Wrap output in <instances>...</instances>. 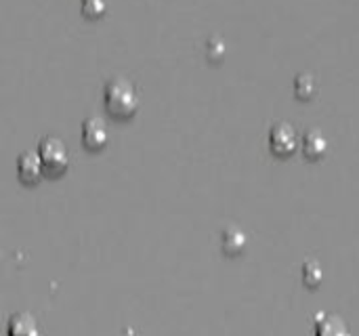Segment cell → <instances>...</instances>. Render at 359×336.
<instances>
[{
    "label": "cell",
    "mask_w": 359,
    "mask_h": 336,
    "mask_svg": "<svg viewBox=\"0 0 359 336\" xmlns=\"http://www.w3.org/2000/svg\"><path fill=\"white\" fill-rule=\"evenodd\" d=\"M322 280H324V271H322L320 263L313 261V259L305 261V265H303V282H305L307 286L316 288V286L322 284Z\"/></svg>",
    "instance_id": "12"
},
{
    "label": "cell",
    "mask_w": 359,
    "mask_h": 336,
    "mask_svg": "<svg viewBox=\"0 0 359 336\" xmlns=\"http://www.w3.org/2000/svg\"><path fill=\"white\" fill-rule=\"evenodd\" d=\"M109 141V130L107 124L99 116H90L82 124V143L90 152H99L107 145Z\"/></svg>",
    "instance_id": "4"
},
{
    "label": "cell",
    "mask_w": 359,
    "mask_h": 336,
    "mask_svg": "<svg viewBox=\"0 0 359 336\" xmlns=\"http://www.w3.org/2000/svg\"><path fill=\"white\" fill-rule=\"evenodd\" d=\"M38 156L44 166V175L48 177H59L67 170L69 166V154L67 147L61 139L57 137H44L38 145Z\"/></svg>",
    "instance_id": "2"
},
{
    "label": "cell",
    "mask_w": 359,
    "mask_h": 336,
    "mask_svg": "<svg viewBox=\"0 0 359 336\" xmlns=\"http://www.w3.org/2000/svg\"><path fill=\"white\" fill-rule=\"evenodd\" d=\"M6 336H40L38 322L29 314H15L6 324Z\"/></svg>",
    "instance_id": "9"
},
{
    "label": "cell",
    "mask_w": 359,
    "mask_h": 336,
    "mask_svg": "<svg viewBox=\"0 0 359 336\" xmlns=\"http://www.w3.org/2000/svg\"><path fill=\"white\" fill-rule=\"evenodd\" d=\"M316 336H351V332L341 318L322 311L316 318Z\"/></svg>",
    "instance_id": "8"
},
{
    "label": "cell",
    "mask_w": 359,
    "mask_h": 336,
    "mask_svg": "<svg viewBox=\"0 0 359 336\" xmlns=\"http://www.w3.org/2000/svg\"><path fill=\"white\" fill-rule=\"evenodd\" d=\"M103 105H105L107 114L118 120L133 118L139 109L137 86L124 76L109 78L103 86Z\"/></svg>",
    "instance_id": "1"
},
{
    "label": "cell",
    "mask_w": 359,
    "mask_h": 336,
    "mask_svg": "<svg viewBox=\"0 0 359 336\" xmlns=\"http://www.w3.org/2000/svg\"><path fill=\"white\" fill-rule=\"evenodd\" d=\"M17 175L19 179L25 183V185H36L42 175H44V166H42V160L38 156V152H23L19 158H17Z\"/></svg>",
    "instance_id": "5"
},
{
    "label": "cell",
    "mask_w": 359,
    "mask_h": 336,
    "mask_svg": "<svg viewBox=\"0 0 359 336\" xmlns=\"http://www.w3.org/2000/svg\"><path fill=\"white\" fill-rule=\"evenodd\" d=\"M301 149L307 160H322L328 152V139L320 128H311L303 135Z\"/></svg>",
    "instance_id": "6"
},
{
    "label": "cell",
    "mask_w": 359,
    "mask_h": 336,
    "mask_svg": "<svg viewBox=\"0 0 359 336\" xmlns=\"http://www.w3.org/2000/svg\"><path fill=\"white\" fill-rule=\"evenodd\" d=\"M269 147L276 156L288 158L299 149V135L292 124L288 122H278L269 130Z\"/></svg>",
    "instance_id": "3"
},
{
    "label": "cell",
    "mask_w": 359,
    "mask_h": 336,
    "mask_svg": "<svg viewBox=\"0 0 359 336\" xmlns=\"http://www.w3.org/2000/svg\"><path fill=\"white\" fill-rule=\"evenodd\" d=\"M318 93V80L309 74V72H303L294 78V95L303 101H309L313 99Z\"/></svg>",
    "instance_id": "10"
},
{
    "label": "cell",
    "mask_w": 359,
    "mask_h": 336,
    "mask_svg": "<svg viewBox=\"0 0 359 336\" xmlns=\"http://www.w3.org/2000/svg\"><path fill=\"white\" fill-rule=\"evenodd\" d=\"M246 244H248V238H246L242 227L229 225V227L223 229V234H221V248H223L225 255H231V257L240 255L246 248Z\"/></svg>",
    "instance_id": "7"
},
{
    "label": "cell",
    "mask_w": 359,
    "mask_h": 336,
    "mask_svg": "<svg viewBox=\"0 0 359 336\" xmlns=\"http://www.w3.org/2000/svg\"><path fill=\"white\" fill-rule=\"evenodd\" d=\"M204 53H206L208 61L219 63V61H223V59H225V55H227V46H225L223 38H219V36H210V38L206 40V44H204Z\"/></svg>",
    "instance_id": "11"
},
{
    "label": "cell",
    "mask_w": 359,
    "mask_h": 336,
    "mask_svg": "<svg viewBox=\"0 0 359 336\" xmlns=\"http://www.w3.org/2000/svg\"><path fill=\"white\" fill-rule=\"evenodd\" d=\"M80 8H82V15H86L88 19H97L105 15L107 0H80Z\"/></svg>",
    "instance_id": "13"
}]
</instances>
